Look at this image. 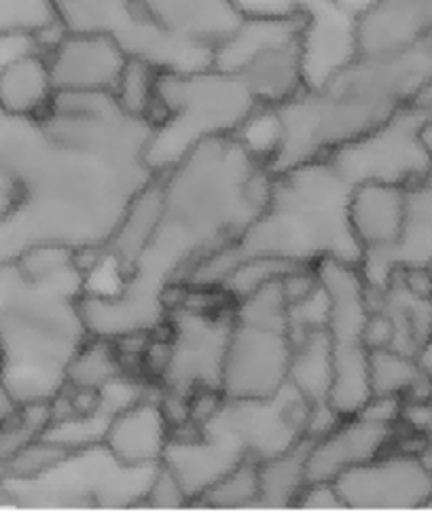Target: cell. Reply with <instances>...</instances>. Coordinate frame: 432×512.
<instances>
[{
	"label": "cell",
	"instance_id": "cell-6",
	"mask_svg": "<svg viewBox=\"0 0 432 512\" xmlns=\"http://www.w3.org/2000/svg\"><path fill=\"white\" fill-rule=\"evenodd\" d=\"M293 339L282 278L233 303L221 392L233 400L272 398L291 373Z\"/></svg>",
	"mask_w": 432,
	"mask_h": 512
},
{
	"label": "cell",
	"instance_id": "cell-37",
	"mask_svg": "<svg viewBox=\"0 0 432 512\" xmlns=\"http://www.w3.org/2000/svg\"><path fill=\"white\" fill-rule=\"evenodd\" d=\"M416 362L422 371V375L432 383V333L422 341L416 352Z\"/></svg>",
	"mask_w": 432,
	"mask_h": 512
},
{
	"label": "cell",
	"instance_id": "cell-5",
	"mask_svg": "<svg viewBox=\"0 0 432 512\" xmlns=\"http://www.w3.org/2000/svg\"><path fill=\"white\" fill-rule=\"evenodd\" d=\"M257 108L261 104L236 72L214 66L159 72L147 166L155 174L168 172L200 142L236 136Z\"/></svg>",
	"mask_w": 432,
	"mask_h": 512
},
{
	"label": "cell",
	"instance_id": "cell-2",
	"mask_svg": "<svg viewBox=\"0 0 432 512\" xmlns=\"http://www.w3.org/2000/svg\"><path fill=\"white\" fill-rule=\"evenodd\" d=\"M432 81V34L399 51L356 56L337 75L278 106L280 144L269 163L274 174L329 157L369 134Z\"/></svg>",
	"mask_w": 432,
	"mask_h": 512
},
{
	"label": "cell",
	"instance_id": "cell-36",
	"mask_svg": "<svg viewBox=\"0 0 432 512\" xmlns=\"http://www.w3.org/2000/svg\"><path fill=\"white\" fill-rule=\"evenodd\" d=\"M17 409H20V402H17V398L9 390L5 379L0 377V422H5Z\"/></svg>",
	"mask_w": 432,
	"mask_h": 512
},
{
	"label": "cell",
	"instance_id": "cell-4",
	"mask_svg": "<svg viewBox=\"0 0 432 512\" xmlns=\"http://www.w3.org/2000/svg\"><path fill=\"white\" fill-rule=\"evenodd\" d=\"M85 269L32 278L13 259L0 263V354L17 402L53 400L70 358L89 337L81 314Z\"/></svg>",
	"mask_w": 432,
	"mask_h": 512
},
{
	"label": "cell",
	"instance_id": "cell-38",
	"mask_svg": "<svg viewBox=\"0 0 432 512\" xmlns=\"http://www.w3.org/2000/svg\"><path fill=\"white\" fill-rule=\"evenodd\" d=\"M413 108H418L420 113H424V115H432V81H428V83H424L420 89H418V94L413 96V100L409 102Z\"/></svg>",
	"mask_w": 432,
	"mask_h": 512
},
{
	"label": "cell",
	"instance_id": "cell-19",
	"mask_svg": "<svg viewBox=\"0 0 432 512\" xmlns=\"http://www.w3.org/2000/svg\"><path fill=\"white\" fill-rule=\"evenodd\" d=\"M301 34L257 51L236 72L261 106L278 108L297 98L303 89H308L303 70Z\"/></svg>",
	"mask_w": 432,
	"mask_h": 512
},
{
	"label": "cell",
	"instance_id": "cell-1",
	"mask_svg": "<svg viewBox=\"0 0 432 512\" xmlns=\"http://www.w3.org/2000/svg\"><path fill=\"white\" fill-rule=\"evenodd\" d=\"M164 176L161 221L119 288L96 301L104 333L119 337L164 326L170 290L212 252L233 244L263 212L274 172L238 136L200 142Z\"/></svg>",
	"mask_w": 432,
	"mask_h": 512
},
{
	"label": "cell",
	"instance_id": "cell-24",
	"mask_svg": "<svg viewBox=\"0 0 432 512\" xmlns=\"http://www.w3.org/2000/svg\"><path fill=\"white\" fill-rule=\"evenodd\" d=\"M312 438L305 436L288 451L259 462V502L265 508H295L303 487L308 485V464Z\"/></svg>",
	"mask_w": 432,
	"mask_h": 512
},
{
	"label": "cell",
	"instance_id": "cell-9",
	"mask_svg": "<svg viewBox=\"0 0 432 512\" xmlns=\"http://www.w3.org/2000/svg\"><path fill=\"white\" fill-rule=\"evenodd\" d=\"M178 295L180 299L170 301V356L159 388L189 400L200 392H221L236 301L193 305L183 286H178Z\"/></svg>",
	"mask_w": 432,
	"mask_h": 512
},
{
	"label": "cell",
	"instance_id": "cell-16",
	"mask_svg": "<svg viewBox=\"0 0 432 512\" xmlns=\"http://www.w3.org/2000/svg\"><path fill=\"white\" fill-rule=\"evenodd\" d=\"M172 438V422L161 405L159 386L115 413L102 445L123 466H157Z\"/></svg>",
	"mask_w": 432,
	"mask_h": 512
},
{
	"label": "cell",
	"instance_id": "cell-40",
	"mask_svg": "<svg viewBox=\"0 0 432 512\" xmlns=\"http://www.w3.org/2000/svg\"><path fill=\"white\" fill-rule=\"evenodd\" d=\"M13 119H15V117H9V115L3 111V108H0V144H3V140H5L7 132H9V127H11Z\"/></svg>",
	"mask_w": 432,
	"mask_h": 512
},
{
	"label": "cell",
	"instance_id": "cell-23",
	"mask_svg": "<svg viewBox=\"0 0 432 512\" xmlns=\"http://www.w3.org/2000/svg\"><path fill=\"white\" fill-rule=\"evenodd\" d=\"M331 381L333 367L327 328H316V331L293 343V360L291 373H288V383L310 402L312 409H320L331 407Z\"/></svg>",
	"mask_w": 432,
	"mask_h": 512
},
{
	"label": "cell",
	"instance_id": "cell-35",
	"mask_svg": "<svg viewBox=\"0 0 432 512\" xmlns=\"http://www.w3.org/2000/svg\"><path fill=\"white\" fill-rule=\"evenodd\" d=\"M41 49L32 34H5L0 36V70L11 64L15 58L24 56L28 51Z\"/></svg>",
	"mask_w": 432,
	"mask_h": 512
},
{
	"label": "cell",
	"instance_id": "cell-32",
	"mask_svg": "<svg viewBox=\"0 0 432 512\" xmlns=\"http://www.w3.org/2000/svg\"><path fill=\"white\" fill-rule=\"evenodd\" d=\"M142 506L149 508H180V506H189L187 493L183 489V485L178 483V479L174 477V472L164 464L159 462L153 474V481L144 493Z\"/></svg>",
	"mask_w": 432,
	"mask_h": 512
},
{
	"label": "cell",
	"instance_id": "cell-31",
	"mask_svg": "<svg viewBox=\"0 0 432 512\" xmlns=\"http://www.w3.org/2000/svg\"><path fill=\"white\" fill-rule=\"evenodd\" d=\"M72 453H75V449H68L62 443L51 441L47 436H39L5 466V481L26 483L39 479L53 468H58L62 462H66Z\"/></svg>",
	"mask_w": 432,
	"mask_h": 512
},
{
	"label": "cell",
	"instance_id": "cell-15",
	"mask_svg": "<svg viewBox=\"0 0 432 512\" xmlns=\"http://www.w3.org/2000/svg\"><path fill=\"white\" fill-rule=\"evenodd\" d=\"M399 424H380L363 415L344 417L329 432L312 438L305 474L308 483L335 481L350 468L367 464L394 445Z\"/></svg>",
	"mask_w": 432,
	"mask_h": 512
},
{
	"label": "cell",
	"instance_id": "cell-17",
	"mask_svg": "<svg viewBox=\"0 0 432 512\" xmlns=\"http://www.w3.org/2000/svg\"><path fill=\"white\" fill-rule=\"evenodd\" d=\"M432 34V0H373L356 17L358 56L399 51Z\"/></svg>",
	"mask_w": 432,
	"mask_h": 512
},
{
	"label": "cell",
	"instance_id": "cell-8",
	"mask_svg": "<svg viewBox=\"0 0 432 512\" xmlns=\"http://www.w3.org/2000/svg\"><path fill=\"white\" fill-rule=\"evenodd\" d=\"M53 5L64 30L111 36L128 58L149 62L159 72L212 66V47L157 26L138 0H53Z\"/></svg>",
	"mask_w": 432,
	"mask_h": 512
},
{
	"label": "cell",
	"instance_id": "cell-14",
	"mask_svg": "<svg viewBox=\"0 0 432 512\" xmlns=\"http://www.w3.org/2000/svg\"><path fill=\"white\" fill-rule=\"evenodd\" d=\"M369 290H382L396 269H432V168L407 187L405 216L392 246L363 256Z\"/></svg>",
	"mask_w": 432,
	"mask_h": 512
},
{
	"label": "cell",
	"instance_id": "cell-30",
	"mask_svg": "<svg viewBox=\"0 0 432 512\" xmlns=\"http://www.w3.org/2000/svg\"><path fill=\"white\" fill-rule=\"evenodd\" d=\"M157 77L159 70L149 62L136 58L128 60L115 89V98L125 113L153 121L157 106Z\"/></svg>",
	"mask_w": 432,
	"mask_h": 512
},
{
	"label": "cell",
	"instance_id": "cell-25",
	"mask_svg": "<svg viewBox=\"0 0 432 512\" xmlns=\"http://www.w3.org/2000/svg\"><path fill=\"white\" fill-rule=\"evenodd\" d=\"M371 396H396L403 400L428 398L432 383L422 375L416 356L399 350H371L369 354Z\"/></svg>",
	"mask_w": 432,
	"mask_h": 512
},
{
	"label": "cell",
	"instance_id": "cell-13",
	"mask_svg": "<svg viewBox=\"0 0 432 512\" xmlns=\"http://www.w3.org/2000/svg\"><path fill=\"white\" fill-rule=\"evenodd\" d=\"M305 24L301 34L305 85L318 87L358 56L356 15L335 0H299Z\"/></svg>",
	"mask_w": 432,
	"mask_h": 512
},
{
	"label": "cell",
	"instance_id": "cell-11",
	"mask_svg": "<svg viewBox=\"0 0 432 512\" xmlns=\"http://www.w3.org/2000/svg\"><path fill=\"white\" fill-rule=\"evenodd\" d=\"M333 483L346 508H428L432 502V462L424 451L390 447L367 464L339 474Z\"/></svg>",
	"mask_w": 432,
	"mask_h": 512
},
{
	"label": "cell",
	"instance_id": "cell-42",
	"mask_svg": "<svg viewBox=\"0 0 432 512\" xmlns=\"http://www.w3.org/2000/svg\"><path fill=\"white\" fill-rule=\"evenodd\" d=\"M0 371H3V354H0Z\"/></svg>",
	"mask_w": 432,
	"mask_h": 512
},
{
	"label": "cell",
	"instance_id": "cell-33",
	"mask_svg": "<svg viewBox=\"0 0 432 512\" xmlns=\"http://www.w3.org/2000/svg\"><path fill=\"white\" fill-rule=\"evenodd\" d=\"M242 17H267V20H280V17L301 15L299 0H233Z\"/></svg>",
	"mask_w": 432,
	"mask_h": 512
},
{
	"label": "cell",
	"instance_id": "cell-26",
	"mask_svg": "<svg viewBox=\"0 0 432 512\" xmlns=\"http://www.w3.org/2000/svg\"><path fill=\"white\" fill-rule=\"evenodd\" d=\"M123 375H128V371L123 367L115 341L89 335L68 362L64 386L100 392Z\"/></svg>",
	"mask_w": 432,
	"mask_h": 512
},
{
	"label": "cell",
	"instance_id": "cell-20",
	"mask_svg": "<svg viewBox=\"0 0 432 512\" xmlns=\"http://www.w3.org/2000/svg\"><path fill=\"white\" fill-rule=\"evenodd\" d=\"M407 187L386 182L354 185L350 195V225L363 256L392 246L405 216Z\"/></svg>",
	"mask_w": 432,
	"mask_h": 512
},
{
	"label": "cell",
	"instance_id": "cell-34",
	"mask_svg": "<svg viewBox=\"0 0 432 512\" xmlns=\"http://www.w3.org/2000/svg\"><path fill=\"white\" fill-rule=\"evenodd\" d=\"M295 508H305V510H331V508H346L344 500H341L339 491L335 483L331 481H322V483H308L299 493V498L295 502Z\"/></svg>",
	"mask_w": 432,
	"mask_h": 512
},
{
	"label": "cell",
	"instance_id": "cell-7",
	"mask_svg": "<svg viewBox=\"0 0 432 512\" xmlns=\"http://www.w3.org/2000/svg\"><path fill=\"white\" fill-rule=\"evenodd\" d=\"M316 276L327 292V337L331 347L333 381L329 405L339 417H352L371 398L369 345L365 341L371 316L369 286L360 265L322 259Z\"/></svg>",
	"mask_w": 432,
	"mask_h": 512
},
{
	"label": "cell",
	"instance_id": "cell-28",
	"mask_svg": "<svg viewBox=\"0 0 432 512\" xmlns=\"http://www.w3.org/2000/svg\"><path fill=\"white\" fill-rule=\"evenodd\" d=\"M51 424V400L22 402L5 422H0V468H5L26 445L43 436Z\"/></svg>",
	"mask_w": 432,
	"mask_h": 512
},
{
	"label": "cell",
	"instance_id": "cell-10",
	"mask_svg": "<svg viewBox=\"0 0 432 512\" xmlns=\"http://www.w3.org/2000/svg\"><path fill=\"white\" fill-rule=\"evenodd\" d=\"M424 117L409 104L369 134L339 146L327 159L352 187L363 182L409 187L432 168V159L418 138Z\"/></svg>",
	"mask_w": 432,
	"mask_h": 512
},
{
	"label": "cell",
	"instance_id": "cell-41",
	"mask_svg": "<svg viewBox=\"0 0 432 512\" xmlns=\"http://www.w3.org/2000/svg\"><path fill=\"white\" fill-rule=\"evenodd\" d=\"M0 479H5V468H0Z\"/></svg>",
	"mask_w": 432,
	"mask_h": 512
},
{
	"label": "cell",
	"instance_id": "cell-12",
	"mask_svg": "<svg viewBox=\"0 0 432 512\" xmlns=\"http://www.w3.org/2000/svg\"><path fill=\"white\" fill-rule=\"evenodd\" d=\"M53 85L58 91H104L115 94L128 53L106 34L68 32L47 51Z\"/></svg>",
	"mask_w": 432,
	"mask_h": 512
},
{
	"label": "cell",
	"instance_id": "cell-27",
	"mask_svg": "<svg viewBox=\"0 0 432 512\" xmlns=\"http://www.w3.org/2000/svg\"><path fill=\"white\" fill-rule=\"evenodd\" d=\"M32 34L47 49L64 34L53 0H0V36Z\"/></svg>",
	"mask_w": 432,
	"mask_h": 512
},
{
	"label": "cell",
	"instance_id": "cell-39",
	"mask_svg": "<svg viewBox=\"0 0 432 512\" xmlns=\"http://www.w3.org/2000/svg\"><path fill=\"white\" fill-rule=\"evenodd\" d=\"M418 138L424 146V151L428 153V157L432 159V115H426L420 123V130H418Z\"/></svg>",
	"mask_w": 432,
	"mask_h": 512
},
{
	"label": "cell",
	"instance_id": "cell-3",
	"mask_svg": "<svg viewBox=\"0 0 432 512\" xmlns=\"http://www.w3.org/2000/svg\"><path fill=\"white\" fill-rule=\"evenodd\" d=\"M352 185L333 163L314 159L274 174L267 206L236 242L197 263L180 286L221 288L229 271L250 256L305 265L335 259L363 263L350 225Z\"/></svg>",
	"mask_w": 432,
	"mask_h": 512
},
{
	"label": "cell",
	"instance_id": "cell-29",
	"mask_svg": "<svg viewBox=\"0 0 432 512\" xmlns=\"http://www.w3.org/2000/svg\"><path fill=\"white\" fill-rule=\"evenodd\" d=\"M259 502V460L244 457L225 477L216 481L195 504L206 508H246Z\"/></svg>",
	"mask_w": 432,
	"mask_h": 512
},
{
	"label": "cell",
	"instance_id": "cell-22",
	"mask_svg": "<svg viewBox=\"0 0 432 512\" xmlns=\"http://www.w3.org/2000/svg\"><path fill=\"white\" fill-rule=\"evenodd\" d=\"M45 51L34 49L0 70V108L15 119H41L56 98Z\"/></svg>",
	"mask_w": 432,
	"mask_h": 512
},
{
	"label": "cell",
	"instance_id": "cell-18",
	"mask_svg": "<svg viewBox=\"0 0 432 512\" xmlns=\"http://www.w3.org/2000/svg\"><path fill=\"white\" fill-rule=\"evenodd\" d=\"M138 5L157 26L212 51L242 20L233 0H138Z\"/></svg>",
	"mask_w": 432,
	"mask_h": 512
},
{
	"label": "cell",
	"instance_id": "cell-21",
	"mask_svg": "<svg viewBox=\"0 0 432 512\" xmlns=\"http://www.w3.org/2000/svg\"><path fill=\"white\" fill-rule=\"evenodd\" d=\"M161 212H164V176L155 174L125 208L111 242L104 248V254L115 263L121 282L128 278L140 254L149 246L159 227Z\"/></svg>",
	"mask_w": 432,
	"mask_h": 512
},
{
	"label": "cell",
	"instance_id": "cell-43",
	"mask_svg": "<svg viewBox=\"0 0 432 512\" xmlns=\"http://www.w3.org/2000/svg\"><path fill=\"white\" fill-rule=\"evenodd\" d=\"M428 508H432V502H430V506H428Z\"/></svg>",
	"mask_w": 432,
	"mask_h": 512
}]
</instances>
